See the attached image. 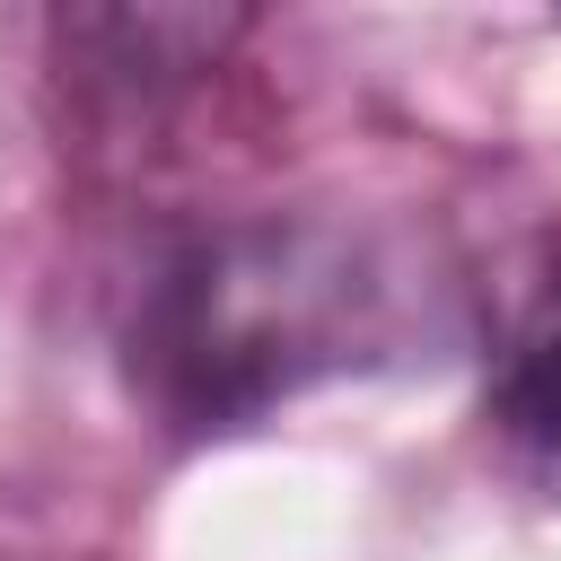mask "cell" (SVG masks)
I'll list each match as a JSON object with an SVG mask.
<instances>
[{
    "instance_id": "obj_1",
    "label": "cell",
    "mask_w": 561,
    "mask_h": 561,
    "mask_svg": "<svg viewBox=\"0 0 561 561\" xmlns=\"http://www.w3.org/2000/svg\"><path fill=\"white\" fill-rule=\"evenodd\" d=\"M377 333L386 280L351 237L228 228L158 272V298L140 316V377L175 421L228 430L298 394L307 377L351 368Z\"/></svg>"
},
{
    "instance_id": "obj_2",
    "label": "cell",
    "mask_w": 561,
    "mask_h": 561,
    "mask_svg": "<svg viewBox=\"0 0 561 561\" xmlns=\"http://www.w3.org/2000/svg\"><path fill=\"white\" fill-rule=\"evenodd\" d=\"M491 412L526 456L561 465V254L517 298V316H508V333L491 351Z\"/></svg>"
}]
</instances>
